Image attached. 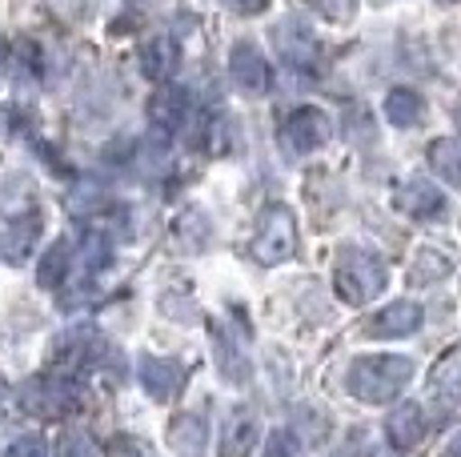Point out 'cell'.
Instances as JSON below:
<instances>
[{"instance_id":"obj_19","label":"cell","mask_w":461,"mask_h":457,"mask_svg":"<svg viewBox=\"0 0 461 457\" xmlns=\"http://www.w3.org/2000/svg\"><path fill=\"white\" fill-rule=\"evenodd\" d=\"M173 233H176V245H181L185 253H201L212 241V225H209L205 209H185V213L176 217Z\"/></svg>"},{"instance_id":"obj_10","label":"cell","mask_w":461,"mask_h":457,"mask_svg":"<svg viewBox=\"0 0 461 457\" xmlns=\"http://www.w3.org/2000/svg\"><path fill=\"white\" fill-rule=\"evenodd\" d=\"M421 321H425V313L418 301H393L369 321V333L374 337H410V333L421 329Z\"/></svg>"},{"instance_id":"obj_18","label":"cell","mask_w":461,"mask_h":457,"mask_svg":"<svg viewBox=\"0 0 461 457\" xmlns=\"http://www.w3.org/2000/svg\"><path fill=\"white\" fill-rule=\"evenodd\" d=\"M385 117H389V125H397V129L421 125V121H425L421 93L418 89H393V93L385 96Z\"/></svg>"},{"instance_id":"obj_25","label":"cell","mask_w":461,"mask_h":457,"mask_svg":"<svg viewBox=\"0 0 461 457\" xmlns=\"http://www.w3.org/2000/svg\"><path fill=\"white\" fill-rule=\"evenodd\" d=\"M57 457H101V453H96V445H93L88 434H65L60 437Z\"/></svg>"},{"instance_id":"obj_33","label":"cell","mask_w":461,"mask_h":457,"mask_svg":"<svg viewBox=\"0 0 461 457\" xmlns=\"http://www.w3.org/2000/svg\"><path fill=\"white\" fill-rule=\"evenodd\" d=\"M441 457H461V434L449 437V445H446V453H441Z\"/></svg>"},{"instance_id":"obj_29","label":"cell","mask_w":461,"mask_h":457,"mask_svg":"<svg viewBox=\"0 0 461 457\" xmlns=\"http://www.w3.org/2000/svg\"><path fill=\"white\" fill-rule=\"evenodd\" d=\"M161 309H165V318L197 321V309H193V301H189V297H176V293H165V297H161Z\"/></svg>"},{"instance_id":"obj_1","label":"cell","mask_w":461,"mask_h":457,"mask_svg":"<svg viewBox=\"0 0 461 457\" xmlns=\"http://www.w3.org/2000/svg\"><path fill=\"white\" fill-rule=\"evenodd\" d=\"M413 381V362L397 354H377V357H357L349 369V393L366 406H385L397 401L402 390Z\"/></svg>"},{"instance_id":"obj_26","label":"cell","mask_w":461,"mask_h":457,"mask_svg":"<svg viewBox=\"0 0 461 457\" xmlns=\"http://www.w3.org/2000/svg\"><path fill=\"white\" fill-rule=\"evenodd\" d=\"M8 457H49V442L41 434H24L8 445Z\"/></svg>"},{"instance_id":"obj_31","label":"cell","mask_w":461,"mask_h":457,"mask_svg":"<svg viewBox=\"0 0 461 457\" xmlns=\"http://www.w3.org/2000/svg\"><path fill=\"white\" fill-rule=\"evenodd\" d=\"M109 457H149V450L137 442V437H117V442H113V450H109Z\"/></svg>"},{"instance_id":"obj_21","label":"cell","mask_w":461,"mask_h":457,"mask_svg":"<svg viewBox=\"0 0 461 457\" xmlns=\"http://www.w3.org/2000/svg\"><path fill=\"white\" fill-rule=\"evenodd\" d=\"M68 261H73V241H68V237H60V241H52V249L41 257L37 281L44 289H57L60 281L68 277Z\"/></svg>"},{"instance_id":"obj_17","label":"cell","mask_w":461,"mask_h":457,"mask_svg":"<svg viewBox=\"0 0 461 457\" xmlns=\"http://www.w3.org/2000/svg\"><path fill=\"white\" fill-rule=\"evenodd\" d=\"M37 237H41V217L29 213L24 221H16L5 237H0V257H5L8 265H21V261L32 253V241H37Z\"/></svg>"},{"instance_id":"obj_8","label":"cell","mask_w":461,"mask_h":457,"mask_svg":"<svg viewBox=\"0 0 461 457\" xmlns=\"http://www.w3.org/2000/svg\"><path fill=\"white\" fill-rule=\"evenodd\" d=\"M140 385L153 401H173L185 385V369L173 357H140Z\"/></svg>"},{"instance_id":"obj_24","label":"cell","mask_w":461,"mask_h":457,"mask_svg":"<svg viewBox=\"0 0 461 457\" xmlns=\"http://www.w3.org/2000/svg\"><path fill=\"white\" fill-rule=\"evenodd\" d=\"M433 393H438V398L446 401V409H449V413H461V369L433 377Z\"/></svg>"},{"instance_id":"obj_14","label":"cell","mask_w":461,"mask_h":457,"mask_svg":"<svg viewBox=\"0 0 461 457\" xmlns=\"http://www.w3.org/2000/svg\"><path fill=\"white\" fill-rule=\"evenodd\" d=\"M104 354V341H101V333H93V329H73V333H65L60 337V345H57V362H65V365H93L96 357Z\"/></svg>"},{"instance_id":"obj_12","label":"cell","mask_w":461,"mask_h":457,"mask_svg":"<svg viewBox=\"0 0 461 457\" xmlns=\"http://www.w3.org/2000/svg\"><path fill=\"white\" fill-rule=\"evenodd\" d=\"M385 434H389V442H393V450H413L425 437V409L413 406V401L397 406L385 421Z\"/></svg>"},{"instance_id":"obj_11","label":"cell","mask_w":461,"mask_h":457,"mask_svg":"<svg viewBox=\"0 0 461 457\" xmlns=\"http://www.w3.org/2000/svg\"><path fill=\"white\" fill-rule=\"evenodd\" d=\"M168 445H173L176 457H205V445H209V426L201 413H181L173 417L168 426Z\"/></svg>"},{"instance_id":"obj_3","label":"cell","mask_w":461,"mask_h":457,"mask_svg":"<svg viewBox=\"0 0 461 457\" xmlns=\"http://www.w3.org/2000/svg\"><path fill=\"white\" fill-rule=\"evenodd\" d=\"M249 253L257 265H281V261H289L297 253V221L285 205H273L261 213Z\"/></svg>"},{"instance_id":"obj_15","label":"cell","mask_w":461,"mask_h":457,"mask_svg":"<svg viewBox=\"0 0 461 457\" xmlns=\"http://www.w3.org/2000/svg\"><path fill=\"white\" fill-rule=\"evenodd\" d=\"M212 357H217V369H221V377H225V381H233V385L249 381V362H245V354L237 349L233 333L212 329Z\"/></svg>"},{"instance_id":"obj_28","label":"cell","mask_w":461,"mask_h":457,"mask_svg":"<svg viewBox=\"0 0 461 457\" xmlns=\"http://www.w3.org/2000/svg\"><path fill=\"white\" fill-rule=\"evenodd\" d=\"M109 241H104V237H88L85 241V269L88 273H93V269H101V265H109Z\"/></svg>"},{"instance_id":"obj_30","label":"cell","mask_w":461,"mask_h":457,"mask_svg":"<svg viewBox=\"0 0 461 457\" xmlns=\"http://www.w3.org/2000/svg\"><path fill=\"white\" fill-rule=\"evenodd\" d=\"M317 8H321V16H330V21H349V16L357 13V0H317Z\"/></svg>"},{"instance_id":"obj_5","label":"cell","mask_w":461,"mask_h":457,"mask_svg":"<svg viewBox=\"0 0 461 457\" xmlns=\"http://www.w3.org/2000/svg\"><path fill=\"white\" fill-rule=\"evenodd\" d=\"M330 137H333V121L321 109H313V104L309 109H294L285 117V125H281V140H285L289 153H313Z\"/></svg>"},{"instance_id":"obj_2","label":"cell","mask_w":461,"mask_h":457,"mask_svg":"<svg viewBox=\"0 0 461 457\" xmlns=\"http://www.w3.org/2000/svg\"><path fill=\"white\" fill-rule=\"evenodd\" d=\"M337 293H341V301L349 305H366L374 301V297L385 289V265H381V257L374 253L357 249V245H345L341 253H337Z\"/></svg>"},{"instance_id":"obj_6","label":"cell","mask_w":461,"mask_h":457,"mask_svg":"<svg viewBox=\"0 0 461 457\" xmlns=\"http://www.w3.org/2000/svg\"><path fill=\"white\" fill-rule=\"evenodd\" d=\"M397 205L413 221H438V217H446V197H441V189L429 177H410L405 184H397Z\"/></svg>"},{"instance_id":"obj_4","label":"cell","mask_w":461,"mask_h":457,"mask_svg":"<svg viewBox=\"0 0 461 457\" xmlns=\"http://www.w3.org/2000/svg\"><path fill=\"white\" fill-rule=\"evenodd\" d=\"M77 398H81V390L65 373H41L21 390V406L37 417H60L77 406Z\"/></svg>"},{"instance_id":"obj_36","label":"cell","mask_w":461,"mask_h":457,"mask_svg":"<svg viewBox=\"0 0 461 457\" xmlns=\"http://www.w3.org/2000/svg\"><path fill=\"white\" fill-rule=\"evenodd\" d=\"M333 457H341V453H333Z\"/></svg>"},{"instance_id":"obj_22","label":"cell","mask_w":461,"mask_h":457,"mask_svg":"<svg viewBox=\"0 0 461 457\" xmlns=\"http://www.w3.org/2000/svg\"><path fill=\"white\" fill-rule=\"evenodd\" d=\"M429 165L446 184L461 189V140H438L429 148Z\"/></svg>"},{"instance_id":"obj_7","label":"cell","mask_w":461,"mask_h":457,"mask_svg":"<svg viewBox=\"0 0 461 457\" xmlns=\"http://www.w3.org/2000/svg\"><path fill=\"white\" fill-rule=\"evenodd\" d=\"M229 76L245 96H261L269 89V60L261 57L257 45H237L233 57H229Z\"/></svg>"},{"instance_id":"obj_13","label":"cell","mask_w":461,"mask_h":457,"mask_svg":"<svg viewBox=\"0 0 461 457\" xmlns=\"http://www.w3.org/2000/svg\"><path fill=\"white\" fill-rule=\"evenodd\" d=\"M189 96H185L181 85H165L161 93L149 101V117H153V125L161 129V133H176V129L185 125V117H189Z\"/></svg>"},{"instance_id":"obj_27","label":"cell","mask_w":461,"mask_h":457,"mask_svg":"<svg viewBox=\"0 0 461 457\" xmlns=\"http://www.w3.org/2000/svg\"><path fill=\"white\" fill-rule=\"evenodd\" d=\"M265 457H301V442L289 429H277L269 437V445H265Z\"/></svg>"},{"instance_id":"obj_23","label":"cell","mask_w":461,"mask_h":457,"mask_svg":"<svg viewBox=\"0 0 461 457\" xmlns=\"http://www.w3.org/2000/svg\"><path fill=\"white\" fill-rule=\"evenodd\" d=\"M449 273V257L446 253H438V249H425L418 261H413V269H410V277L418 281V285H429V281H441Z\"/></svg>"},{"instance_id":"obj_34","label":"cell","mask_w":461,"mask_h":457,"mask_svg":"<svg viewBox=\"0 0 461 457\" xmlns=\"http://www.w3.org/2000/svg\"><path fill=\"white\" fill-rule=\"evenodd\" d=\"M5 398H8V385H5V377H0V406H5Z\"/></svg>"},{"instance_id":"obj_9","label":"cell","mask_w":461,"mask_h":457,"mask_svg":"<svg viewBox=\"0 0 461 457\" xmlns=\"http://www.w3.org/2000/svg\"><path fill=\"white\" fill-rule=\"evenodd\" d=\"M273 40H277L281 57H285L294 68H313L317 65V37L301 21H285L281 29H273Z\"/></svg>"},{"instance_id":"obj_20","label":"cell","mask_w":461,"mask_h":457,"mask_svg":"<svg viewBox=\"0 0 461 457\" xmlns=\"http://www.w3.org/2000/svg\"><path fill=\"white\" fill-rule=\"evenodd\" d=\"M140 68H145V76H153V81H168L176 68V45L168 37L149 40V45L140 49Z\"/></svg>"},{"instance_id":"obj_16","label":"cell","mask_w":461,"mask_h":457,"mask_svg":"<svg viewBox=\"0 0 461 457\" xmlns=\"http://www.w3.org/2000/svg\"><path fill=\"white\" fill-rule=\"evenodd\" d=\"M257 445V417L245 409H237L229 417L225 434H221V457H249Z\"/></svg>"},{"instance_id":"obj_32","label":"cell","mask_w":461,"mask_h":457,"mask_svg":"<svg viewBox=\"0 0 461 457\" xmlns=\"http://www.w3.org/2000/svg\"><path fill=\"white\" fill-rule=\"evenodd\" d=\"M221 4H229L233 13H261L265 0H221Z\"/></svg>"},{"instance_id":"obj_35","label":"cell","mask_w":461,"mask_h":457,"mask_svg":"<svg viewBox=\"0 0 461 457\" xmlns=\"http://www.w3.org/2000/svg\"><path fill=\"white\" fill-rule=\"evenodd\" d=\"M0 60H5V45H0Z\"/></svg>"}]
</instances>
